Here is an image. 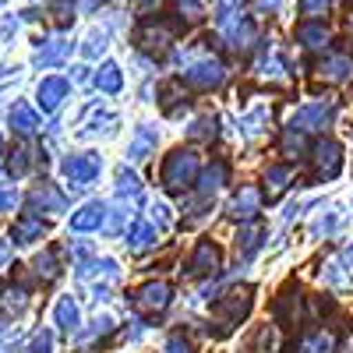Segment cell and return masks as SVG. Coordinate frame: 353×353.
I'll use <instances>...</instances> for the list:
<instances>
[{
    "label": "cell",
    "instance_id": "ba28073f",
    "mask_svg": "<svg viewBox=\"0 0 353 353\" xmlns=\"http://www.w3.org/2000/svg\"><path fill=\"white\" fill-rule=\"evenodd\" d=\"M311 163H314V176H318V181H336L339 170H343V145L332 141V138L318 141L311 149Z\"/></svg>",
    "mask_w": 353,
    "mask_h": 353
},
{
    "label": "cell",
    "instance_id": "ab89813d",
    "mask_svg": "<svg viewBox=\"0 0 353 353\" xmlns=\"http://www.w3.org/2000/svg\"><path fill=\"white\" fill-rule=\"evenodd\" d=\"M36 276H39V279H46V283L61 276V269H57V254H53V251H46V254H39V258H36Z\"/></svg>",
    "mask_w": 353,
    "mask_h": 353
},
{
    "label": "cell",
    "instance_id": "7402d4cb",
    "mask_svg": "<svg viewBox=\"0 0 353 353\" xmlns=\"http://www.w3.org/2000/svg\"><path fill=\"white\" fill-rule=\"evenodd\" d=\"M117 128V113L110 106H92V113H88V121L81 124V138H92V134H113Z\"/></svg>",
    "mask_w": 353,
    "mask_h": 353
},
{
    "label": "cell",
    "instance_id": "f546056e",
    "mask_svg": "<svg viewBox=\"0 0 353 353\" xmlns=\"http://www.w3.org/2000/svg\"><path fill=\"white\" fill-rule=\"evenodd\" d=\"M339 223H343V212L329 205V209H321V212L314 216V223H311V237H314V241L329 237V233H336V226H339Z\"/></svg>",
    "mask_w": 353,
    "mask_h": 353
},
{
    "label": "cell",
    "instance_id": "f907efd6",
    "mask_svg": "<svg viewBox=\"0 0 353 353\" xmlns=\"http://www.w3.org/2000/svg\"><path fill=\"white\" fill-rule=\"evenodd\" d=\"M343 258H346V269H353V241L346 244V251H343Z\"/></svg>",
    "mask_w": 353,
    "mask_h": 353
},
{
    "label": "cell",
    "instance_id": "603a6c76",
    "mask_svg": "<svg viewBox=\"0 0 353 353\" xmlns=\"http://www.w3.org/2000/svg\"><path fill=\"white\" fill-rule=\"evenodd\" d=\"M11 128L21 134V138H32L39 131V113L28 106V103H14L11 106Z\"/></svg>",
    "mask_w": 353,
    "mask_h": 353
},
{
    "label": "cell",
    "instance_id": "74e56055",
    "mask_svg": "<svg viewBox=\"0 0 353 353\" xmlns=\"http://www.w3.org/2000/svg\"><path fill=\"white\" fill-rule=\"evenodd\" d=\"M276 346H279L276 325H261V329L254 332V346H251V353H276Z\"/></svg>",
    "mask_w": 353,
    "mask_h": 353
},
{
    "label": "cell",
    "instance_id": "f35d334b",
    "mask_svg": "<svg viewBox=\"0 0 353 353\" xmlns=\"http://www.w3.org/2000/svg\"><path fill=\"white\" fill-rule=\"evenodd\" d=\"M321 279H325L329 286H350V276L343 272V261H339V258H329V261H325V272H321Z\"/></svg>",
    "mask_w": 353,
    "mask_h": 353
},
{
    "label": "cell",
    "instance_id": "c3c4849f",
    "mask_svg": "<svg viewBox=\"0 0 353 353\" xmlns=\"http://www.w3.org/2000/svg\"><path fill=\"white\" fill-rule=\"evenodd\" d=\"M283 8V0H258V11H269V14H276Z\"/></svg>",
    "mask_w": 353,
    "mask_h": 353
},
{
    "label": "cell",
    "instance_id": "4dcf8cb0",
    "mask_svg": "<svg viewBox=\"0 0 353 353\" xmlns=\"http://www.w3.org/2000/svg\"><path fill=\"white\" fill-rule=\"evenodd\" d=\"M131 209L128 205H106V219H103V226H106V233L110 237H121L124 233V226H131Z\"/></svg>",
    "mask_w": 353,
    "mask_h": 353
},
{
    "label": "cell",
    "instance_id": "d590c367",
    "mask_svg": "<svg viewBox=\"0 0 353 353\" xmlns=\"http://www.w3.org/2000/svg\"><path fill=\"white\" fill-rule=\"evenodd\" d=\"M258 71L265 78H283L286 74V61L279 57V50H269V53H261V61H258Z\"/></svg>",
    "mask_w": 353,
    "mask_h": 353
},
{
    "label": "cell",
    "instance_id": "2e32d148",
    "mask_svg": "<svg viewBox=\"0 0 353 353\" xmlns=\"http://www.w3.org/2000/svg\"><path fill=\"white\" fill-rule=\"evenodd\" d=\"M156 141H159V131L152 124H138L131 134V145H128V163H145L156 152Z\"/></svg>",
    "mask_w": 353,
    "mask_h": 353
},
{
    "label": "cell",
    "instance_id": "8fae6325",
    "mask_svg": "<svg viewBox=\"0 0 353 353\" xmlns=\"http://www.w3.org/2000/svg\"><path fill=\"white\" fill-rule=\"evenodd\" d=\"M258 212H261V191L251 188V184H244L237 194H233V201L226 205V216L230 219H241V223L258 219Z\"/></svg>",
    "mask_w": 353,
    "mask_h": 353
},
{
    "label": "cell",
    "instance_id": "9a60e30c",
    "mask_svg": "<svg viewBox=\"0 0 353 353\" xmlns=\"http://www.w3.org/2000/svg\"><path fill=\"white\" fill-rule=\"evenodd\" d=\"M293 353H339V336L332 329H311L297 339Z\"/></svg>",
    "mask_w": 353,
    "mask_h": 353
},
{
    "label": "cell",
    "instance_id": "1f68e13d",
    "mask_svg": "<svg viewBox=\"0 0 353 353\" xmlns=\"http://www.w3.org/2000/svg\"><path fill=\"white\" fill-rule=\"evenodd\" d=\"M159 96H163V113L166 117H176L181 106H188V92H181V81H166L159 88Z\"/></svg>",
    "mask_w": 353,
    "mask_h": 353
},
{
    "label": "cell",
    "instance_id": "5bb4252c",
    "mask_svg": "<svg viewBox=\"0 0 353 353\" xmlns=\"http://www.w3.org/2000/svg\"><path fill=\"white\" fill-rule=\"evenodd\" d=\"M28 205H32V212H50V216H57V212H64L68 209V198L61 194V188H57V184H36V191L32 194H28Z\"/></svg>",
    "mask_w": 353,
    "mask_h": 353
},
{
    "label": "cell",
    "instance_id": "e575fe53",
    "mask_svg": "<svg viewBox=\"0 0 353 353\" xmlns=\"http://www.w3.org/2000/svg\"><path fill=\"white\" fill-rule=\"evenodd\" d=\"M173 11L181 14V21H201L205 11H209V0H173Z\"/></svg>",
    "mask_w": 353,
    "mask_h": 353
},
{
    "label": "cell",
    "instance_id": "836d02e7",
    "mask_svg": "<svg viewBox=\"0 0 353 353\" xmlns=\"http://www.w3.org/2000/svg\"><path fill=\"white\" fill-rule=\"evenodd\" d=\"M68 53H71V43H68V39H53L50 46H43V50L36 53V64H39V68H50V64H61V61H64Z\"/></svg>",
    "mask_w": 353,
    "mask_h": 353
},
{
    "label": "cell",
    "instance_id": "7c38bea8",
    "mask_svg": "<svg viewBox=\"0 0 353 353\" xmlns=\"http://www.w3.org/2000/svg\"><path fill=\"white\" fill-rule=\"evenodd\" d=\"M276 318H279V325L286 329H297L301 321H304V301H301V290H283L279 297H276Z\"/></svg>",
    "mask_w": 353,
    "mask_h": 353
},
{
    "label": "cell",
    "instance_id": "277c9868",
    "mask_svg": "<svg viewBox=\"0 0 353 353\" xmlns=\"http://www.w3.org/2000/svg\"><path fill=\"white\" fill-rule=\"evenodd\" d=\"M336 99H318V103H307V106H301L297 113H293V121H290V128L293 131H301V134H307V131H325L332 121H336Z\"/></svg>",
    "mask_w": 353,
    "mask_h": 353
},
{
    "label": "cell",
    "instance_id": "681fc988",
    "mask_svg": "<svg viewBox=\"0 0 353 353\" xmlns=\"http://www.w3.org/2000/svg\"><path fill=\"white\" fill-rule=\"evenodd\" d=\"M8 261H11V244H8V241H0V269H4Z\"/></svg>",
    "mask_w": 353,
    "mask_h": 353
},
{
    "label": "cell",
    "instance_id": "9c48e42d",
    "mask_svg": "<svg viewBox=\"0 0 353 353\" xmlns=\"http://www.w3.org/2000/svg\"><path fill=\"white\" fill-rule=\"evenodd\" d=\"M219 261H223L219 244H212V241H198L194 251H191V258H188V269H184V272H188L191 279L216 276V272H219Z\"/></svg>",
    "mask_w": 353,
    "mask_h": 353
},
{
    "label": "cell",
    "instance_id": "83f0119b",
    "mask_svg": "<svg viewBox=\"0 0 353 353\" xmlns=\"http://www.w3.org/2000/svg\"><path fill=\"white\" fill-rule=\"evenodd\" d=\"M269 117H272V110H269V106H254V110H248V113L241 117L244 134H248V138L265 134V131H269Z\"/></svg>",
    "mask_w": 353,
    "mask_h": 353
},
{
    "label": "cell",
    "instance_id": "484cf974",
    "mask_svg": "<svg viewBox=\"0 0 353 353\" xmlns=\"http://www.w3.org/2000/svg\"><path fill=\"white\" fill-rule=\"evenodd\" d=\"M226 176H230V166L223 163V159H216L209 170H205V176H201V184H198V194L201 198H212L223 184H226Z\"/></svg>",
    "mask_w": 353,
    "mask_h": 353
},
{
    "label": "cell",
    "instance_id": "8992f818",
    "mask_svg": "<svg viewBox=\"0 0 353 353\" xmlns=\"http://www.w3.org/2000/svg\"><path fill=\"white\" fill-rule=\"evenodd\" d=\"M61 170H64V176L74 188H88L103 173V156L99 152H74V156H68L61 163Z\"/></svg>",
    "mask_w": 353,
    "mask_h": 353
},
{
    "label": "cell",
    "instance_id": "bcb514c9",
    "mask_svg": "<svg viewBox=\"0 0 353 353\" xmlns=\"http://www.w3.org/2000/svg\"><path fill=\"white\" fill-rule=\"evenodd\" d=\"M32 353H53V336L43 329V332H36V339H32Z\"/></svg>",
    "mask_w": 353,
    "mask_h": 353
},
{
    "label": "cell",
    "instance_id": "ac0fdd59",
    "mask_svg": "<svg viewBox=\"0 0 353 353\" xmlns=\"http://www.w3.org/2000/svg\"><path fill=\"white\" fill-rule=\"evenodd\" d=\"M43 233H46V223H43V216H32V212L18 216L11 226L14 244H36V241H43Z\"/></svg>",
    "mask_w": 353,
    "mask_h": 353
},
{
    "label": "cell",
    "instance_id": "f6af8a7d",
    "mask_svg": "<svg viewBox=\"0 0 353 353\" xmlns=\"http://www.w3.org/2000/svg\"><path fill=\"white\" fill-rule=\"evenodd\" d=\"M152 226H170L173 223V216H170V209H166V205L163 201H152V219H149Z\"/></svg>",
    "mask_w": 353,
    "mask_h": 353
},
{
    "label": "cell",
    "instance_id": "60d3db41",
    "mask_svg": "<svg viewBox=\"0 0 353 353\" xmlns=\"http://www.w3.org/2000/svg\"><path fill=\"white\" fill-rule=\"evenodd\" d=\"M332 8V0H301V14L307 21H318V18H325Z\"/></svg>",
    "mask_w": 353,
    "mask_h": 353
},
{
    "label": "cell",
    "instance_id": "d4e9b609",
    "mask_svg": "<svg viewBox=\"0 0 353 353\" xmlns=\"http://www.w3.org/2000/svg\"><path fill=\"white\" fill-rule=\"evenodd\" d=\"M92 81H96L99 92H106V96H117V92L124 88V74H121V68H117L113 61H106V64L92 74Z\"/></svg>",
    "mask_w": 353,
    "mask_h": 353
},
{
    "label": "cell",
    "instance_id": "3957f363",
    "mask_svg": "<svg viewBox=\"0 0 353 353\" xmlns=\"http://www.w3.org/2000/svg\"><path fill=\"white\" fill-rule=\"evenodd\" d=\"M181 81H188L191 88H198V92H212V88H219L226 81V68L212 53H201V57H194V61L184 64Z\"/></svg>",
    "mask_w": 353,
    "mask_h": 353
},
{
    "label": "cell",
    "instance_id": "d6a6232c",
    "mask_svg": "<svg viewBox=\"0 0 353 353\" xmlns=\"http://www.w3.org/2000/svg\"><path fill=\"white\" fill-rule=\"evenodd\" d=\"M216 113H201V117H194L191 121V128H188V138L191 141H212L219 131H216Z\"/></svg>",
    "mask_w": 353,
    "mask_h": 353
},
{
    "label": "cell",
    "instance_id": "e0dca14e",
    "mask_svg": "<svg viewBox=\"0 0 353 353\" xmlns=\"http://www.w3.org/2000/svg\"><path fill=\"white\" fill-rule=\"evenodd\" d=\"M106 219V205L103 201H85L81 209L71 216V230L74 233H96Z\"/></svg>",
    "mask_w": 353,
    "mask_h": 353
},
{
    "label": "cell",
    "instance_id": "816d5d0a",
    "mask_svg": "<svg viewBox=\"0 0 353 353\" xmlns=\"http://www.w3.org/2000/svg\"><path fill=\"white\" fill-rule=\"evenodd\" d=\"M134 4H138V8H156L159 0H134Z\"/></svg>",
    "mask_w": 353,
    "mask_h": 353
},
{
    "label": "cell",
    "instance_id": "ffe728a7",
    "mask_svg": "<svg viewBox=\"0 0 353 353\" xmlns=\"http://www.w3.org/2000/svg\"><path fill=\"white\" fill-rule=\"evenodd\" d=\"M265 237H269V233H265V226H258L254 219H251V223H244V226H241V233H237V254H241L244 261H248V258H254V254L261 251Z\"/></svg>",
    "mask_w": 353,
    "mask_h": 353
},
{
    "label": "cell",
    "instance_id": "7dc6e473",
    "mask_svg": "<svg viewBox=\"0 0 353 353\" xmlns=\"http://www.w3.org/2000/svg\"><path fill=\"white\" fill-rule=\"evenodd\" d=\"M25 170H28V152H25V149H18V152L11 156V173H18V176H21Z\"/></svg>",
    "mask_w": 353,
    "mask_h": 353
},
{
    "label": "cell",
    "instance_id": "6da1fadb",
    "mask_svg": "<svg viewBox=\"0 0 353 353\" xmlns=\"http://www.w3.org/2000/svg\"><path fill=\"white\" fill-rule=\"evenodd\" d=\"M198 170H201V159L194 149H173L166 159H163V170H159V181L170 194H184L194 188L198 181Z\"/></svg>",
    "mask_w": 353,
    "mask_h": 353
},
{
    "label": "cell",
    "instance_id": "52a82bcc",
    "mask_svg": "<svg viewBox=\"0 0 353 353\" xmlns=\"http://www.w3.org/2000/svg\"><path fill=\"white\" fill-rule=\"evenodd\" d=\"M219 36L226 39L230 50H248L254 43V25H251V18H244L237 11H223L219 14Z\"/></svg>",
    "mask_w": 353,
    "mask_h": 353
},
{
    "label": "cell",
    "instance_id": "8d00e7d4",
    "mask_svg": "<svg viewBox=\"0 0 353 353\" xmlns=\"http://www.w3.org/2000/svg\"><path fill=\"white\" fill-rule=\"evenodd\" d=\"M117 194L141 198V181H138V173H131L128 166H121V170H117Z\"/></svg>",
    "mask_w": 353,
    "mask_h": 353
},
{
    "label": "cell",
    "instance_id": "5b68a950",
    "mask_svg": "<svg viewBox=\"0 0 353 353\" xmlns=\"http://www.w3.org/2000/svg\"><path fill=\"white\" fill-rule=\"evenodd\" d=\"M131 304H134V311H141V314H163V311L173 304V286H170L166 279H149L145 286H138V290L131 293Z\"/></svg>",
    "mask_w": 353,
    "mask_h": 353
},
{
    "label": "cell",
    "instance_id": "7bdbcfd3",
    "mask_svg": "<svg viewBox=\"0 0 353 353\" xmlns=\"http://www.w3.org/2000/svg\"><path fill=\"white\" fill-rule=\"evenodd\" d=\"M18 205V191H14V184H0V212H11Z\"/></svg>",
    "mask_w": 353,
    "mask_h": 353
},
{
    "label": "cell",
    "instance_id": "ee69618b",
    "mask_svg": "<svg viewBox=\"0 0 353 353\" xmlns=\"http://www.w3.org/2000/svg\"><path fill=\"white\" fill-rule=\"evenodd\" d=\"M166 353H194V346L184 339V332H173V336L166 339Z\"/></svg>",
    "mask_w": 353,
    "mask_h": 353
},
{
    "label": "cell",
    "instance_id": "b9f144b4",
    "mask_svg": "<svg viewBox=\"0 0 353 353\" xmlns=\"http://www.w3.org/2000/svg\"><path fill=\"white\" fill-rule=\"evenodd\" d=\"M106 32H99V28H96V32H88V39H85V46H81V53L85 57H99V53H106Z\"/></svg>",
    "mask_w": 353,
    "mask_h": 353
},
{
    "label": "cell",
    "instance_id": "7a4b0ae2",
    "mask_svg": "<svg viewBox=\"0 0 353 353\" xmlns=\"http://www.w3.org/2000/svg\"><path fill=\"white\" fill-rule=\"evenodd\" d=\"M251 304H254V293L251 286H237V290H230L223 293V297L212 304V318H216V325H219V336H226L230 329H237L241 321L251 314Z\"/></svg>",
    "mask_w": 353,
    "mask_h": 353
},
{
    "label": "cell",
    "instance_id": "f1b7e54d",
    "mask_svg": "<svg viewBox=\"0 0 353 353\" xmlns=\"http://www.w3.org/2000/svg\"><path fill=\"white\" fill-rule=\"evenodd\" d=\"M297 39H301V46H307V50H325V46H329V28H325V25H314V21H304V25L297 28Z\"/></svg>",
    "mask_w": 353,
    "mask_h": 353
},
{
    "label": "cell",
    "instance_id": "cb8c5ba5",
    "mask_svg": "<svg viewBox=\"0 0 353 353\" xmlns=\"http://www.w3.org/2000/svg\"><path fill=\"white\" fill-rule=\"evenodd\" d=\"M318 74L325 78V81L343 85V81L353 78V61H350V57H329V61H321V64H318Z\"/></svg>",
    "mask_w": 353,
    "mask_h": 353
},
{
    "label": "cell",
    "instance_id": "44dd1931",
    "mask_svg": "<svg viewBox=\"0 0 353 353\" xmlns=\"http://www.w3.org/2000/svg\"><path fill=\"white\" fill-rule=\"evenodd\" d=\"M53 321H57V329H61L64 336H74V332L81 329V311H78V304H74L71 297H61V301H57V307H53Z\"/></svg>",
    "mask_w": 353,
    "mask_h": 353
},
{
    "label": "cell",
    "instance_id": "d6986e66",
    "mask_svg": "<svg viewBox=\"0 0 353 353\" xmlns=\"http://www.w3.org/2000/svg\"><path fill=\"white\" fill-rule=\"evenodd\" d=\"M290 181H293V170H290L286 163H272L269 170H265V194H261V198L279 201V198L286 194Z\"/></svg>",
    "mask_w": 353,
    "mask_h": 353
},
{
    "label": "cell",
    "instance_id": "30bf717a",
    "mask_svg": "<svg viewBox=\"0 0 353 353\" xmlns=\"http://www.w3.org/2000/svg\"><path fill=\"white\" fill-rule=\"evenodd\" d=\"M134 43H138L141 50H149L152 57H163V53L170 50V43H173V32H170V25H166V21L149 18V21H141V25H138Z\"/></svg>",
    "mask_w": 353,
    "mask_h": 353
},
{
    "label": "cell",
    "instance_id": "4fadbf2b",
    "mask_svg": "<svg viewBox=\"0 0 353 353\" xmlns=\"http://www.w3.org/2000/svg\"><path fill=\"white\" fill-rule=\"evenodd\" d=\"M36 96H39V106H43V113H53V110H61V103L71 96V81H68V78H61V74L43 78Z\"/></svg>",
    "mask_w": 353,
    "mask_h": 353
},
{
    "label": "cell",
    "instance_id": "4316f807",
    "mask_svg": "<svg viewBox=\"0 0 353 353\" xmlns=\"http://www.w3.org/2000/svg\"><path fill=\"white\" fill-rule=\"evenodd\" d=\"M156 241H159V230H156L152 223H138V226L131 230V237H128V248H131L134 254H145L149 248H156Z\"/></svg>",
    "mask_w": 353,
    "mask_h": 353
}]
</instances>
